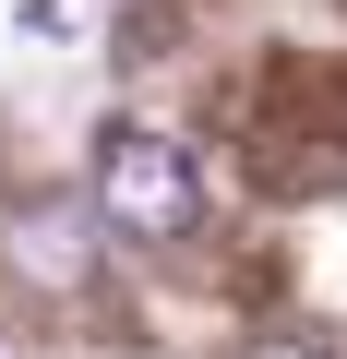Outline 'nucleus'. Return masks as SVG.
Segmentation results:
<instances>
[{
  "label": "nucleus",
  "mask_w": 347,
  "mask_h": 359,
  "mask_svg": "<svg viewBox=\"0 0 347 359\" xmlns=\"http://www.w3.org/2000/svg\"><path fill=\"white\" fill-rule=\"evenodd\" d=\"M192 216H204V180H192V156L168 132H144V120L96 132V228L168 252V240H192Z\"/></svg>",
  "instance_id": "1"
},
{
  "label": "nucleus",
  "mask_w": 347,
  "mask_h": 359,
  "mask_svg": "<svg viewBox=\"0 0 347 359\" xmlns=\"http://www.w3.org/2000/svg\"><path fill=\"white\" fill-rule=\"evenodd\" d=\"M13 264L60 299V287H84V276H96V240H84V216H72V204H25V216H13Z\"/></svg>",
  "instance_id": "2"
},
{
  "label": "nucleus",
  "mask_w": 347,
  "mask_h": 359,
  "mask_svg": "<svg viewBox=\"0 0 347 359\" xmlns=\"http://www.w3.org/2000/svg\"><path fill=\"white\" fill-rule=\"evenodd\" d=\"M252 359H323V347H311V335H264Z\"/></svg>",
  "instance_id": "3"
}]
</instances>
